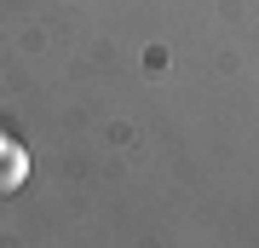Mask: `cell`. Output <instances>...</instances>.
I'll return each instance as SVG.
<instances>
[{
    "instance_id": "cell-1",
    "label": "cell",
    "mask_w": 259,
    "mask_h": 248,
    "mask_svg": "<svg viewBox=\"0 0 259 248\" xmlns=\"http://www.w3.org/2000/svg\"><path fill=\"white\" fill-rule=\"evenodd\" d=\"M23 179H29V156H23V145L0 138V196H12Z\"/></svg>"
}]
</instances>
